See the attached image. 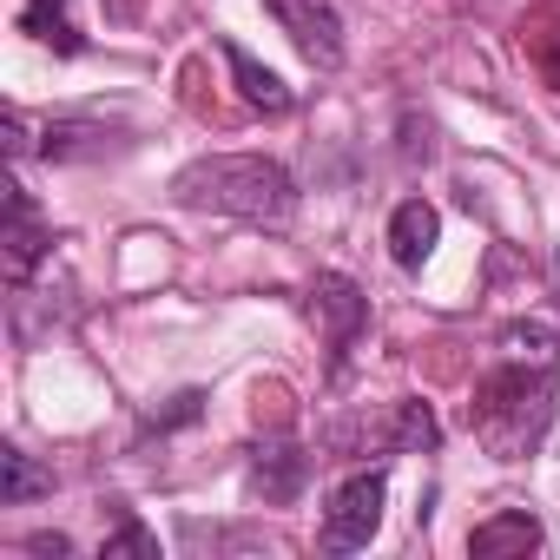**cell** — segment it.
<instances>
[{
	"label": "cell",
	"mask_w": 560,
	"mask_h": 560,
	"mask_svg": "<svg viewBox=\"0 0 560 560\" xmlns=\"http://www.w3.org/2000/svg\"><path fill=\"white\" fill-rule=\"evenodd\" d=\"M553 389H560V330H547V324H508L501 350H494V370L481 376V389L468 402V422H475V435L494 455L514 462V455H527L547 435Z\"/></svg>",
	"instance_id": "6da1fadb"
},
{
	"label": "cell",
	"mask_w": 560,
	"mask_h": 560,
	"mask_svg": "<svg viewBox=\"0 0 560 560\" xmlns=\"http://www.w3.org/2000/svg\"><path fill=\"white\" fill-rule=\"evenodd\" d=\"M172 191L191 211H224V218H244V224H264V231H284L298 218V178L277 159H257V152L191 159Z\"/></svg>",
	"instance_id": "7a4b0ae2"
},
{
	"label": "cell",
	"mask_w": 560,
	"mask_h": 560,
	"mask_svg": "<svg viewBox=\"0 0 560 560\" xmlns=\"http://www.w3.org/2000/svg\"><path fill=\"white\" fill-rule=\"evenodd\" d=\"M383 501H389V468H363V475L337 481V494L324 508V553L370 547V534L383 527Z\"/></svg>",
	"instance_id": "3957f363"
},
{
	"label": "cell",
	"mask_w": 560,
	"mask_h": 560,
	"mask_svg": "<svg viewBox=\"0 0 560 560\" xmlns=\"http://www.w3.org/2000/svg\"><path fill=\"white\" fill-rule=\"evenodd\" d=\"M264 14L284 27L298 40V54L311 67H343V14H337V0H264Z\"/></svg>",
	"instance_id": "277c9868"
},
{
	"label": "cell",
	"mask_w": 560,
	"mask_h": 560,
	"mask_svg": "<svg viewBox=\"0 0 560 560\" xmlns=\"http://www.w3.org/2000/svg\"><path fill=\"white\" fill-rule=\"evenodd\" d=\"M311 317L330 330V357L343 363L350 357V343L363 337V324H370V298L350 284V277H317V291H311Z\"/></svg>",
	"instance_id": "5b68a950"
},
{
	"label": "cell",
	"mask_w": 560,
	"mask_h": 560,
	"mask_svg": "<svg viewBox=\"0 0 560 560\" xmlns=\"http://www.w3.org/2000/svg\"><path fill=\"white\" fill-rule=\"evenodd\" d=\"M0 244H8V277H14V284H27V277H34V264L47 257V224H40V211H34V198L21 191V185H8V237H0Z\"/></svg>",
	"instance_id": "8992f818"
},
{
	"label": "cell",
	"mask_w": 560,
	"mask_h": 560,
	"mask_svg": "<svg viewBox=\"0 0 560 560\" xmlns=\"http://www.w3.org/2000/svg\"><path fill=\"white\" fill-rule=\"evenodd\" d=\"M304 475H311V455L298 442H264V448H250V488L264 501H298Z\"/></svg>",
	"instance_id": "52a82bcc"
},
{
	"label": "cell",
	"mask_w": 560,
	"mask_h": 560,
	"mask_svg": "<svg viewBox=\"0 0 560 560\" xmlns=\"http://www.w3.org/2000/svg\"><path fill=\"white\" fill-rule=\"evenodd\" d=\"M435 237H442L435 205L402 198V205H396V218H389V257H396L402 270H422V264H429V250H435Z\"/></svg>",
	"instance_id": "ba28073f"
},
{
	"label": "cell",
	"mask_w": 560,
	"mask_h": 560,
	"mask_svg": "<svg viewBox=\"0 0 560 560\" xmlns=\"http://www.w3.org/2000/svg\"><path fill=\"white\" fill-rule=\"evenodd\" d=\"M218 54H224V67H231V80H237V93H244V106H257V113H291V86L277 80L270 67H257L237 40H218Z\"/></svg>",
	"instance_id": "9c48e42d"
},
{
	"label": "cell",
	"mask_w": 560,
	"mask_h": 560,
	"mask_svg": "<svg viewBox=\"0 0 560 560\" xmlns=\"http://www.w3.org/2000/svg\"><path fill=\"white\" fill-rule=\"evenodd\" d=\"M547 534H540V521L527 514V508H508V514H494V521H481L475 534H468V553H534Z\"/></svg>",
	"instance_id": "30bf717a"
},
{
	"label": "cell",
	"mask_w": 560,
	"mask_h": 560,
	"mask_svg": "<svg viewBox=\"0 0 560 560\" xmlns=\"http://www.w3.org/2000/svg\"><path fill=\"white\" fill-rule=\"evenodd\" d=\"M34 494H54V475L27 448H0V508H21Z\"/></svg>",
	"instance_id": "8fae6325"
},
{
	"label": "cell",
	"mask_w": 560,
	"mask_h": 560,
	"mask_svg": "<svg viewBox=\"0 0 560 560\" xmlns=\"http://www.w3.org/2000/svg\"><path fill=\"white\" fill-rule=\"evenodd\" d=\"M21 27H27L34 40L60 47V54H80V47H86V40H80V27L67 21V0H27V14H21Z\"/></svg>",
	"instance_id": "7c38bea8"
},
{
	"label": "cell",
	"mask_w": 560,
	"mask_h": 560,
	"mask_svg": "<svg viewBox=\"0 0 560 560\" xmlns=\"http://www.w3.org/2000/svg\"><path fill=\"white\" fill-rule=\"evenodd\" d=\"M389 435H396V448H435V442H442V429H435V416H429L422 402H396Z\"/></svg>",
	"instance_id": "4fadbf2b"
},
{
	"label": "cell",
	"mask_w": 560,
	"mask_h": 560,
	"mask_svg": "<svg viewBox=\"0 0 560 560\" xmlns=\"http://www.w3.org/2000/svg\"><path fill=\"white\" fill-rule=\"evenodd\" d=\"M534 67H540V80L560 93V21H547V27L534 34Z\"/></svg>",
	"instance_id": "5bb4252c"
},
{
	"label": "cell",
	"mask_w": 560,
	"mask_h": 560,
	"mask_svg": "<svg viewBox=\"0 0 560 560\" xmlns=\"http://www.w3.org/2000/svg\"><path fill=\"white\" fill-rule=\"evenodd\" d=\"M100 553H106V560H113V553H159V540H152L145 527H132V521H126V527H119V534H113Z\"/></svg>",
	"instance_id": "9a60e30c"
},
{
	"label": "cell",
	"mask_w": 560,
	"mask_h": 560,
	"mask_svg": "<svg viewBox=\"0 0 560 560\" xmlns=\"http://www.w3.org/2000/svg\"><path fill=\"white\" fill-rule=\"evenodd\" d=\"M27 547H34V553H67V547H73V540H67V534H34V540H27Z\"/></svg>",
	"instance_id": "2e32d148"
}]
</instances>
